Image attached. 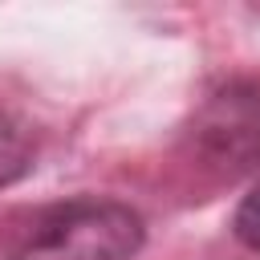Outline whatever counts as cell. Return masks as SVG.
Wrapping results in <instances>:
<instances>
[{"mask_svg":"<svg viewBox=\"0 0 260 260\" xmlns=\"http://www.w3.org/2000/svg\"><path fill=\"white\" fill-rule=\"evenodd\" d=\"M146 219L106 195H69L20 211L0 232V260H134Z\"/></svg>","mask_w":260,"mask_h":260,"instance_id":"obj_1","label":"cell"},{"mask_svg":"<svg viewBox=\"0 0 260 260\" xmlns=\"http://www.w3.org/2000/svg\"><path fill=\"white\" fill-rule=\"evenodd\" d=\"M232 232H236V240L244 244V248H252V252H260V179L248 187V195L240 199V207H236V215H232Z\"/></svg>","mask_w":260,"mask_h":260,"instance_id":"obj_4","label":"cell"},{"mask_svg":"<svg viewBox=\"0 0 260 260\" xmlns=\"http://www.w3.org/2000/svg\"><path fill=\"white\" fill-rule=\"evenodd\" d=\"M32 134H28V126L12 114V110H4L0 106V191L4 187H12V183H20L28 171H32Z\"/></svg>","mask_w":260,"mask_h":260,"instance_id":"obj_3","label":"cell"},{"mask_svg":"<svg viewBox=\"0 0 260 260\" xmlns=\"http://www.w3.org/2000/svg\"><path fill=\"white\" fill-rule=\"evenodd\" d=\"M187 158L215 179H240L260 167V85L223 81L187 126Z\"/></svg>","mask_w":260,"mask_h":260,"instance_id":"obj_2","label":"cell"}]
</instances>
